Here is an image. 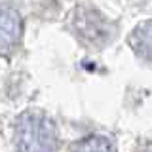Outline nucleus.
<instances>
[{
	"instance_id": "nucleus-1",
	"label": "nucleus",
	"mask_w": 152,
	"mask_h": 152,
	"mask_svg": "<svg viewBox=\"0 0 152 152\" xmlns=\"http://www.w3.org/2000/svg\"><path fill=\"white\" fill-rule=\"evenodd\" d=\"M74 27L84 40L91 44H104L112 38V28L107 17H103L97 10L78 8L74 12Z\"/></svg>"
},
{
	"instance_id": "nucleus-2",
	"label": "nucleus",
	"mask_w": 152,
	"mask_h": 152,
	"mask_svg": "<svg viewBox=\"0 0 152 152\" xmlns=\"http://www.w3.org/2000/svg\"><path fill=\"white\" fill-rule=\"evenodd\" d=\"M23 23L21 15L13 6L0 2V53L13 51L21 40Z\"/></svg>"
},
{
	"instance_id": "nucleus-3",
	"label": "nucleus",
	"mask_w": 152,
	"mask_h": 152,
	"mask_svg": "<svg viewBox=\"0 0 152 152\" xmlns=\"http://www.w3.org/2000/svg\"><path fill=\"white\" fill-rule=\"evenodd\" d=\"M23 142L28 146H34V150H42L48 146V141L51 139V126L42 116L28 114L21 126Z\"/></svg>"
},
{
	"instance_id": "nucleus-4",
	"label": "nucleus",
	"mask_w": 152,
	"mask_h": 152,
	"mask_svg": "<svg viewBox=\"0 0 152 152\" xmlns=\"http://www.w3.org/2000/svg\"><path fill=\"white\" fill-rule=\"evenodd\" d=\"M129 46L141 59L152 61V21L142 23L131 32Z\"/></svg>"
}]
</instances>
